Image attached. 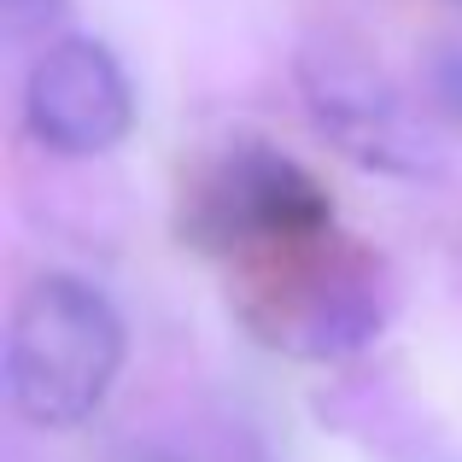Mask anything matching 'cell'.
Returning a JSON list of instances; mask_svg holds the SVG:
<instances>
[{"instance_id":"cell-1","label":"cell","mask_w":462,"mask_h":462,"mask_svg":"<svg viewBox=\"0 0 462 462\" xmlns=\"http://www.w3.org/2000/svg\"><path fill=\"white\" fill-rule=\"evenodd\" d=\"M129 357L117 305L82 275H35L6 322V404L30 428H82L100 416Z\"/></svg>"},{"instance_id":"cell-2","label":"cell","mask_w":462,"mask_h":462,"mask_svg":"<svg viewBox=\"0 0 462 462\" xmlns=\"http://www.w3.org/2000/svg\"><path fill=\"white\" fill-rule=\"evenodd\" d=\"M293 77H299V94H305L310 124L351 164L404 176V181H428L445 170L439 135L421 124L416 106L404 100V88L363 47L339 42V35H316V42L299 47Z\"/></svg>"},{"instance_id":"cell-3","label":"cell","mask_w":462,"mask_h":462,"mask_svg":"<svg viewBox=\"0 0 462 462\" xmlns=\"http://www.w3.org/2000/svg\"><path fill=\"white\" fill-rule=\"evenodd\" d=\"M23 124L59 158H100L135 129V88L106 42L59 35L23 77Z\"/></svg>"},{"instance_id":"cell-4","label":"cell","mask_w":462,"mask_h":462,"mask_svg":"<svg viewBox=\"0 0 462 462\" xmlns=\"http://www.w3.org/2000/svg\"><path fill=\"white\" fill-rule=\"evenodd\" d=\"M386 316H393V299L363 258L305 252L282 275V287H263L252 322L263 328L270 346H287L299 357H351L381 339Z\"/></svg>"},{"instance_id":"cell-5","label":"cell","mask_w":462,"mask_h":462,"mask_svg":"<svg viewBox=\"0 0 462 462\" xmlns=\"http://www.w3.org/2000/svg\"><path fill=\"white\" fill-rule=\"evenodd\" d=\"M205 223L228 246L293 252L328 240V199L293 158L240 147L223 158V170L205 188Z\"/></svg>"},{"instance_id":"cell-6","label":"cell","mask_w":462,"mask_h":462,"mask_svg":"<svg viewBox=\"0 0 462 462\" xmlns=\"http://www.w3.org/2000/svg\"><path fill=\"white\" fill-rule=\"evenodd\" d=\"M428 100L439 117H451L462 129V47H439L428 59Z\"/></svg>"},{"instance_id":"cell-7","label":"cell","mask_w":462,"mask_h":462,"mask_svg":"<svg viewBox=\"0 0 462 462\" xmlns=\"http://www.w3.org/2000/svg\"><path fill=\"white\" fill-rule=\"evenodd\" d=\"M70 0H0V23H6L12 42H23V35H42L47 23L65 18Z\"/></svg>"},{"instance_id":"cell-8","label":"cell","mask_w":462,"mask_h":462,"mask_svg":"<svg viewBox=\"0 0 462 462\" xmlns=\"http://www.w3.org/2000/svg\"><path fill=\"white\" fill-rule=\"evenodd\" d=\"M457 6H462V0H457Z\"/></svg>"}]
</instances>
